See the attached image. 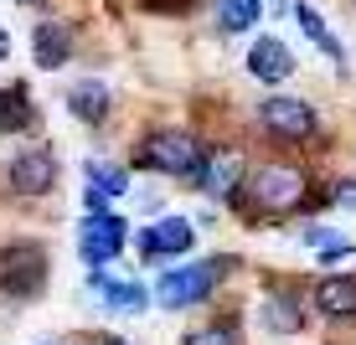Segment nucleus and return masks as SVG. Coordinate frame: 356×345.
<instances>
[{"label": "nucleus", "instance_id": "obj_1", "mask_svg": "<svg viewBox=\"0 0 356 345\" xmlns=\"http://www.w3.org/2000/svg\"><path fill=\"white\" fill-rule=\"evenodd\" d=\"M253 212L264 217H294L310 206V170L289 165V160H268V165L248 170V186H243Z\"/></svg>", "mask_w": 356, "mask_h": 345}, {"label": "nucleus", "instance_id": "obj_2", "mask_svg": "<svg viewBox=\"0 0 356 345\" xmlns=\"http://www.w3.org/2000/svg\"><path fill=\"white\" fill-rule=\"evenodd\" d=\"M134 165L196 186V176H202V165H207V150H202V140H196L191 129H155V134H145V140L134 144Z\"/></svg>", "mask_w": 356, "mask_h": 345}, {"label": "nucleus", "instance_id": "obj_3", "mask_svg": "<svg viewBox=\"0 0 356 345\" xmlns=\"http://www.w3.org/2000/svg\"><path fill=\"white\" fill-rule=\"evenodd\" d=\"M222 274H227V258H207V263L170 268V274H161V283H155V299H161L165 310H196V304H207L217 294Z\"/></svg>", "mask_w": 356, "mask_h": 345}, {"label": "nucleus", "instance_id": "obj_4", "mask_svg": "<svg viewBox=\"0 0 356 345\" xmlns=\"http://www.w3.org/2000/svg\"><path fill=\"white\" fill-rule=\"evenodd\" d=\"M259 129L279 144H310L321 134V114L294 93H268L259 103Z\"/></svg>", "mask_w": 356, "mask_h": 345}, {"label": "nucleus", "instance_id": "obj_5", "mask_svg": "<svg viewBox=\"0 0 356 345\" xmlns=\"http://www.w3.org/2000/svg\"><path fill=\"white\" fill-rule=\"evenodd\" d=\"M47 289V248L42 242H10L6 253H0V294L6 299H36V294Z\"/></svg>", "mask_w": 356, "mask_h": 345}, {"label": "nucleus", "instance_id": "obj_6", "mask_svg": "<svg viewBox=\"0 0 356 345\" xmlns=\"http://www.w3.org/2000/svg\"><path fill=\"white\" fill-rule=\"evenodd\" d=\"M124 242H129V227H124V217H119L114 206L88 212L78 221V258L88 263V274L93 268H108L119 253H124Z\"/></svg>", "mask_w": 356, "mask_h": 345}, {"label": "nucleus", "instance_id": "obj_7", "mask_svg": "<svg viewBox=\"0 0 356 345\" xmlns=\"http://www.w3.org/2000/svg\"><path fill=\"white\" fill-rule=\"evenodd\" d=\"M243 186H248V160H243L238 150H227V144L207 150V165H202V176H196V191L212 196V201H238Z\"/></svg>", "mask_w": 356, "mask_h": 345}, {"label": "nucleus", "instance_id": "obj_8", "mask_svg": "<svg viewBox=\"0 0 356 345\" xmlns=\"http://www.w3.org/2000/svg\"><path fill=\"white\" fill-rule=\"evenodd\" d=\"M6 180H10V191H16V196H47L57 186V155L47 150V144H26V150L10 155Z\"/></svg>", "mask_w": 356, "mask_h": 345}, {"label": "nucleus", "instance_id": "obj_9", "mask_svg": "<svg viewBox=\"0 0 356 345\" xmlns=\"http://www.w3.org/2000/svg\"><path fill=\"white\" fill-rule=\"evenodd\" d=\"M191 242H196V227L186 217H161L155 227L134 232V253H140L145 263H155V258H186Z\"/></svg>", "mask_w": 356, "mask_h": 345}, {"label": "nucleus", "instance_id": "obj_10", "mask_svg": "<svg viewBox=\"0 0 356 345\" xmlns=\"http://www.w3.org/2000/svg\"><path fill=\"white\" fill-rule=\"evenodd\" d=\"M248 78L264 83V88H279V83L294 78V52L279 36H259V42L248 47Z\"/></svg>", "mask_w": 356, "mask_h": 345}, {"label": "nucleus", "instance_id": "obj_11", "mask_svg": "<svg viewBox=\"0 0 356 345\" xmlns=\"http://www.w3.org/2000/svg\"><path fill=\"white\" fill-rule=\"evenodd\" d=\"M310 304H315V314L336 319V325L356 319V274H325L310 289Z\"/></svg>", "mask_w": 356, "mask_h": 345}, {"label": "nucleus", "instance_id": "obj_12", "mask_svg": "<svg viewBox=\"0 0 356 345\" xmlns=\"http://www.w3.org/2000/svg\"><path fill=\"white\" fill-rule=\"evenodd\" d=\"M67 114L78 119V124L98 129L108 114H114V93H108V83H104V78H78V83L67 88Z\"/></svg>", "mask_w": 356, "mask_h": 345}, {"label": "nucleus", "instance_id": "obj_13", "mask_svg": "<svg viewBox=\"0 0 356 345\" xmlns=\"http://www.w3.org/2000/svg\"><path fill=\"white\" fill-rule=\"evenodd\" d=\"M72 57V26H63V21H36L31 31V62L42 72H57Z\"/></svg>", "mask_w": 356, "mask_h": 345}, {"label": "nucleus", "instance_id": "obj_14", "mask_svg": "<svg viewBox=\"0 0 356 345\" xmlns=\"http://www.w3.org/2000/svg\"><path fill=\"white\" fill-rule=\"evenodd\" d=\"M259 319H264L268 335H284V340H289V335H300V330H305V304H300V294H284V289L264 294Z\"/></svg>", "mask_w": 356, "mask_h": 345}, {"label": "nucleus", "instance_id": "obj_15", "mask_svg": "<svg viewBox=\"0 0 356 345\" xmlns=\"http://www.w3.org/2000/svg\"><path fill=\"white\" fill-rule=\"evenodd\" d=\"M93 289L104 294V304H108V310H119V314H140L145 304H150V294H145L140 283H129V278H114L108 268H93Z\"/></svg>", "mask_w": 356, "mask_h": 345}, {"label": "nucleus", "instance_id": "obj_16", "mask_svg": "<svg viewBox=\"0 0 356 345\" xmlns=\"http://www.w3.org/2000/svg\"><path fill=\"white\" fill-rule=\"evenodd\" d=\"M289 16L300 21V31L310 36V42L321 47V52H325V57H330V62H336V67L346 62V52H341V36H336V31L325 26V16H321V10H315V6H310V0H300V6H289Z\"/></svg>", "mask_w": 356, "mask_h": 345}, {"label": "nucleus", "instance_id": "obj_17", "mask_svg": "<svg viewBox=\"0 0 356 345\" xmlns=\"http://www.w3.org/2000/svg\"><path fill=\"white\" fill-rule=\"evenodd\" d=\"M31 124V88L26 83H6L0 88V134H21Z\"/></svg>", "mask_w": 356, "mask_h": 345}, {"label": "nucleus", "instance_id": "obj_18", "mask_svg": "<svg viewBox=\"0 0 356 345\" xmlns=\"http://www.w3.org/2000/svg\"><path fill=\"white\" fill-rule=\"evenodd\" d=\"M259 16H264V0H217V26H222L227 36L253 31Z\"/></svg>", "mask_w": 356, "mask_h": 345}, {"label": "nucleus", "instance_id": "obj_19", "mask_svg": "<svg viewBox=\"0 0 356 345\" xmlns=\"http://www.w3.org/2000/svg\"><path fill=\"white\" fill-rule=\"evenodd\" d=\"M88 191H98V196H124L129 191V176L119 165H104V160H88Z\"/></svg>", "mask_w": 356, "mask_h": 345}, {"label": "nucleus", "instance_id": "obj_20", "mask_svg": "<svg viewBox=\"0 0 356 345\" xmlns=\"http://www.w3.org/2000/svg\"><path fill=\"white\" fill-rule=\"evenodd\" d=\"M181 345H243V340H238L232 325H202V330H191Z\"/></svg>", "mask_w": 356, "mask_h": 345}, {"label": "nucleus", "instance_id": "obj_21", "mask_svg": "<svg viewBox=\"0 0 356 345\" xmlns=\"http://www.w3.org/2000/svg\"><path fill=\"white\" fill-rule=\"evenodd\" d=\"M330 201L336 206H356V180H336V186H330Z\"/></svg>", "mask_w": 356, "mask_h": 345}, {"label": "nucleus", "instance_id": "obj_22", "mask_svg": "<svg viewBox=\"0 0 356 345\" xmlns=\"http://www.w3.org/2000/svg\"><path fill=\"white\" fill-rule=\"evenodd\" d=\"M10 57V36H6V26H0V62Z\"/></svg>", "mask_w": 356, "mask_h": 345}, {"label": "nucleus", "instance_id": "obj_23", "mask_svg": "<svg viewBox=\"0 0 356 345\" xmlns=\"http://www.w3.org/2000/svg\"><path fill=\"white\" fill-rule=\"evenodd\" d=\"M104 345H129V340H119V335H104Z\"/></svg>", "mask_w": 356, "mask_h": 345}, {"label": "nucleus", "instance_id": "obj_24", "mask_svg": "<svg viewBox=\"0 0 356 345\" xmlns=\"http://www.w3.org/2000/svg\"><path fill=\"white\" fill-rule=\"evenodd\" d=\"M264 6H274V10H289V6H284V0H264Z\"/></svg>", "mask_w": 356, "mask_h": 345}, {"label": "nucleus", "instance_id": "obj_25", "mask_svg": "<svg viewBox=\"0 0 356 345\" xmlns=\"http://www.w3.org/2000/svg\"><path fill=\"white\" fill-rule=\"evenodd\" d=\"M16 6H42V0H16Z\"/></svg>", "mask_w": 356, "mask_h": 345}, {"label": "nucleus", "instance_id": "obj_26", "mask_svg": "<svg viewBox=\"0 0 356 345\" xmlns=\"http://www.w3.org/2000/svg\"><path fill=\"white\" fill-rule=\"evenodd\" d=\"M47 345H57V340H47Z\"/></svg>", "mask_w": 356, "mask_h": 345}]
</instances>
